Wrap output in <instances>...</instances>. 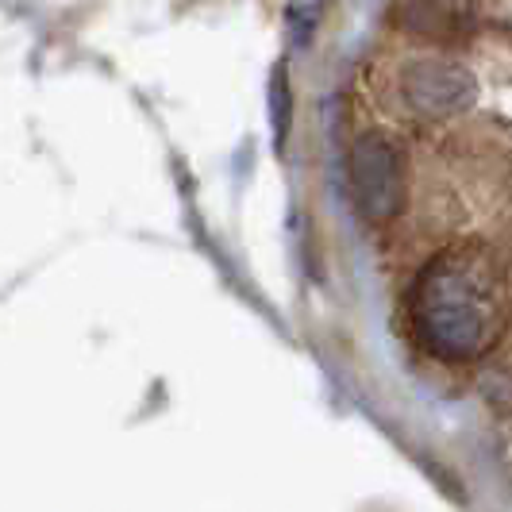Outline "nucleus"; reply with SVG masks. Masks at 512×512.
<instances>
[{"instance_id":"1","label":"nucleus","mask_w":512,"mask_h":512,"mask_svg":"<svg viewBox=\"0 0 512 512\" xmlns=\"http://www.w3.org/2000/svg\"><path fill=\"white\" fill-rule=\"evenodd\" d=\"M412 320L439 359L482 355L501 332V297L493 274L474 258H443L420 278Z\"/></svg>"}]
</instances>
